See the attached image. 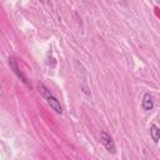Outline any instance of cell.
<instances>
[{
	"label": "cell",
	"instance_id": "6da1fadb",
	"mask_svg": "<svg viewBox=\"0 0 160 160\" xmlns=\"http://www.w3.org/2000/svg\"><path fill=\"white\" fill-rule=\"evenodd\" d=\"M100 142L105 146V149L109 151V152H111V154H115V145H114V141H112V139H111V136L108 134V132H105V131H101L100 132Z\"/></svg>",
	"mask_w": 160,
	"mask_h": 160
},
{
	"label": "cell",
	"instance_id": "7a4b0ae2",
	"mask_svg": "<svg viewBox=\"0 0 160 160\" xmlns=\"http://www.w3.org/2000/svg\"><path fill=\"white\" fill-rule=\"evenodd\" d=\"M9 65H10V69H11V70L18 75V78H20V79H21V81H22L25 85H28L29 88H31V84L28 81V78H26V76L20 71V69H19V66H18V62H16V60H15L12 56H10V58H9Z\"/></svg>",
	"mask_w": 160,
	"mask_h": 160
},
{
	"label": "cell",
	"instance_id": "3957f363",
	"mask_svg": "<svg viewBox=\"0 0 160 160\" xmlns=\"http://www.w3.org/2000/svg\"><path fill=\"white\" fill-rule=\"evenodd\" d=\"M45 99H46V102L50 105V108H51L56 114H61V112H62V106L60 105V101H59L55 96H52V95L50 94V95H48Z\"/></svg>",
	"mask_w": 160,
	"mask_h": 160
},
{
	"label": "cell",
	"instance_id": "277c9868",
	"mask_svg": "<svg viewBox=\"0 0 160 160\" xmlns=\"http://www.w3.org/2000/svg\"><path fill=\"white\" fill-rule=\"evenodd\" d=\"M141 106H142V109H144L145 111L152 110V108H154V100H152V96H151L149 92H146V94L142 96Z\"/></svg>",
	"mask_w": 160,
	"mask_h": 160
},
{
	"label": "cell",
	"instance_id": "5b68a950",
	"mask_svg": "<svg viewBox=\"0 0 160 160\" xmlns=\"http://www.w3.org/2000/svg\"><path fill=\"white\" fill-rule=\"evenodd\" d=\"M150 135H151V139L155 141V142H158L159 140H160V128H158L156 125H151L150 126Z\"/></svg>",
	"mask_w": 160,
	"mask_h": 160
},
{
	"label": "cell",
	"instance_id": "8992f818",
	"mask_svg": "<svg viewBox=\"0 0 160 160\" xmlns=\"http://www.w3.org/2000/svg\"><path fill=\"white\" fill-rule=\"evenodd\" d=\"M39 92H40V95L42 96V98H46L48 95H50V91L48 90V88L44 85V84H39Z\"/></svg>",
	"mask_w": 160,
	"mask_h": 160
}]
</instances>
